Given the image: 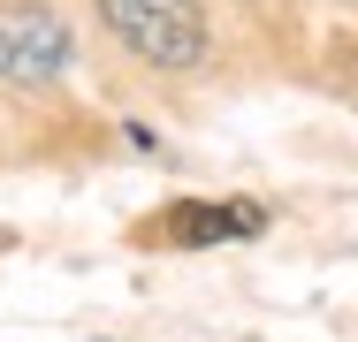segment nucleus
Wrapping results in <instances>:
<instances>
[{
    "label": "nucleus",
    "instance_id": "obj_1",
    "mask_svg": "<svg viewBox=\"0 0 358 342\" xmlns=\"http://www.w3.org/2000/svg\"><path fill=\"white\" fill-rule=\"evenodd\" d=\"M99 23L152 68H199L206 61V15H199V0H99Z\"/></svg>",
    "mask_w": 358,
    "mask_h": 342
},
{
    "label": "nucleus",
    "instance_id": "obj_2",
    "mask_svg": "<svg viewBox=\"0 0 358 342\" xmlns=\"http://www.w3.org/2000/svg\"><path fill=\"white\" fill-rule=\"evenodd\" d=\"M0 38H8L15 84H54L62 61H69V31H62V15H54V8H38V0L0 8Z\"/></svg>",
    "mask_w": 358,
    "mask_h": 342
},
{
    "label": "nucleus",
    "instance_id": "obj_3",
    "mask_svg": "<svg viewBox=\"0 0 358 342\" xmlns=\"http://www.w3.org/2000/svg\"><path fill=\"white\" fill-rule=\"evenodd\" d=\"M267 228V205L252 198H221V205H176L168 213V236L176 244H244Z\"/></svg>",
    "mask_w": 358,
    "mask_h": 342
},
{
    "label": "nucleus",
    "instance_id": "obj_4",
    "mask_svg": "<svg viewBox=\"0 0 358 342\" xmlns=\"http://www.w3.org/2000/svg\"><path fill=\"white\" fill-rule=\"evenodd\" d=\"M0 84H15V61H8V38H0Z\"/></svg>",
    "mask_w": 358,
    "mask_h": 342
}]
</instances>
